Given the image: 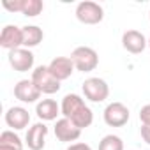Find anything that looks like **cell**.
I'll return each mask as SVG.
<instances>
[{"mask_svg": "<svg viewBox=\"0 0 150 150\" xmlns=\"http://www.w3.org/2000/svg\"><path fill=\"white\" fill-rule=\"evenodd\" d=\"M0 46L9 51L23 48V28L16 25H6L0 34Z\"/></svg>", "mask_w": 150, "mask_h": 150, "instance_id": "9c48e42d", "label": "cell"}, {"mask_svg": "<svg viewBox=\"0 0 150 150\" xmlns=\"http://www.w3.org/2000/svg\"><path fill=\"white\" fill-rule=\"evenodd\" d=\"M42 39H44V32L37 25L23 27V48H27V50L35 48L42 42Z\"/></svg>", "mask_w": 150, "mask_h": 150, "instance_id": "2e32d148", "label": "cell"}, {"mask_svg": "<svg viewBox=\"0 0 150 150\" xmlns=\"http://www.w3.org/2000/svg\"><path fill=\"white\" fill-rule=\"evenodd\" d=\"M0 150H23V141L14 131H4L0 134Z\"/></svg>", "mask_w": 150, "mask_h": 150, "instance_id": "e0dca14e", "label": "cell"}, {"mask_svg": "<svg viewBox=\"0 0 150 150\" xmlns=\"http://www.w3.org/2000/svg\"><path fill=\"white\" fill-rule=\"evenodd\" d=\"M34 62H35V57L27 48H18V50L9 51V64H11V67L16 72H28V71H32Z\"/></svg>", "mask_w": 150, "mask_h": 150, "instance_id": "52a82bcc", "label": "cell"}, {"mask_svg": "<svg viewBox=\"0 0 150 150\" xmlns=\"http://www.w3.org/2000/svg\"><path fill=\"white\" fill-rule=\"evenodd\" d=\"M74 124H76L81 131L83 129H87V127H90L92 125V122H94V111L88 108V106H83L76 115H74L72 118H71Z\"/></svg>", "mask_w": 150, "mask_h": 150, "instance_id": "ac0fdd59", "label": "cell"}, {"mask_svg": "<svg viewBox=\"0 0 150 150\" xmlns=\"http://www.w3.org/2000/svg\"><path fill=\"white\" fill-rule=\"evenodd\" d=\"M6 124L13 131H21L30 124V113L23 106H13L6 113Z\"/></svg>", "mask_w": 150, "mask_h": 150, "instance_id": "4fadbf2b", "label": "cell"}, {"mask_svg": "<svg viewBox=\"0 0 150 150\" xmlns=\"http://www.w3.org/2000/svg\"><path fill=\"white\" fill-rule=\"evenodd\" d=\"M46 136H48V127L44 122H37L32 127H28L25 143L30 150H42L46 145Z\"/></svg>", "mask_w": 150, "mask_h": 150, "instance_id": "30bf717a", "label": "cell"}, {"mask_svg": "<svg viewBox=\"0 0 150 150\" xmlns=\"http://www.w3.org/2000/svg\"><path fill=\"white\" fill-rule=\"evenodd\" d=\"M148 48H150V39H148Z\"/></svg>", "mask_w": 150, "mask_h": 150, "instance_id": "d4e9b609", "label": "cell"}, {"mask_svg": "<svg viewBox=\"0 0 150 150\" xmlns=\"http://www.w3.org/2000/svg\"><path fill=\"white\" fill-rule=\"evenodd\" d=\"M99 150H124V141L117 134H106L99 141Z\"/></svg>", "mask_w": 150, "mask_h": 150, "instance_id": "d6986e66", "label": "cell"}, {"mask_svg": "<svg viewBox=\"0 0 150 150\" xmlns=\"http://www.w3.org/2000/svg\"><path fill=\"white\" fill-rule=\"evenodd\" d=\"M122 46H124L125 51H129L132 55H138V53L145 51V48L148 46V41H146V37L141 32H138V30H127L122 35Z\"/></svg>", "mask_w": 150, "mask_h": 150, "instance_id": "8fae6325", "label": "cell"}, {"mask_svg": "<svg viewBox=\"0 0 150 150\" xmlns=\"http://www.w3.org/2000/svg\"><path fill=\"white\" fill-rule=\"evenodd\" d=\"M141 138L146 145H150V125H141Z\"/></svg>", "mask_w": 150, "mask_h": 150, "instance_id": "cb8c5ba5", "label": "cell"}, {"mask_svg": "<svg viewBox=\"0 0 150 150\" xmlns=\"http://www.w3.org/2000/svg\"><path fill=\"white\" fill-rule=\"evenodd\" d=\"M34 85L41 90V94H46V96H51V94H57L60 90V81L50 72L48 65H39L32 71V78Z\"/></svg>", "mask_w": 150, "mask_h": 150, "instance_id": "7a4b0ae2", "label": "cell"}, {"mask_svg": "<svg viewBox=\"0 0 150 150\" xmlns=\"http://www.w3.org/2000/svg\"><path fill=\"white\" fill-rule=\"evenodd\" d=\"M23 4H25V0H4L2 2L4 9H7L9 13H21Z\"/></svg>", "mask_w": 150, "mask_h": 150, "instance_id": "44dd1931", "label": "cell"}, {"mask_svg": "<svg viewBox=\"0 0 150 150\" xmlns=\"http://www.w3.org/2000/svg\"><path fill=\"white\" fill-rule=\"evenodd\" d=\"M148 18H150V11H148Z\"/></svg>", "mask_w": 150, "mask_h": 150, "instance_id": "484cf974", "label": "cell"}, {"mask_svg": "<svg viewBox=\"0 0 150 150\" xmlns=\"http://www.w3.org/2000/svg\"><path fill=\"white\" fill-rule=\"evenodd\" d=\"M103 117H104L106 125H110V127H124V125L129 122L131 113H129V108H127L125 104L115 101V103H110V104L104 108Z\"/></svg>", "mask_w": 150, "mask_h": 150, "instance_id": "277c9868", "label": "cell"}, {"mask_svg": "<svg viewBox=\"0 0 150 150\" xmlns=\"http://www.w3.org/2000/svg\"><path fill=\"white\" fill-rule=\"evenodd\" d=\"M67 150H92V146L88 143H83V141H78V143H72L69 145Z\"/></svg>", "mask_w": 150, "mask_h": 150, "instance_id": "603a6c76", "label": "cell"}, {"mask_svg": "<svg viewBox=\"0 0 150 150\" xmlns=\"http://www.w3.org/2000/svg\"><path fill=\"white\" fill-rule=\"evenodd\" d=\"M83 106H87V104H85V99H83L81 96H78V94H67V96L62 99L60 113H62L64 118H69V120H71Z\"/></svg>", "mask_w": 150, "mask_h": 150, "instance_id": "5bb4252c", "label": "cell"}, {"mask_svg": "<svg viewBox=\"0 0 150 150\" xmlns=\"http://www.w3.org/2000/svg\"><path fill=\"white\" fill-rule=\"evenodd\" d=\"M35 113L39 117V120L42 122H51V120H57L60 113V106L57 104L55 99H41L37 104H35Z\"/></svg>", "mask_w": 150, "mask_h": 150, "instance_id": "9a60e30c", "label": "cell"}, {"mask_svg": "<svg viewBox=\"0 0 150 150\" xmlns=\"http://www.w3.org/2000/svg\"><path fill=\"white\" fill-rule=\"evenodd\" d=\"M139 120L143 125H150V104H145L139 110Z\"/></svg>", "mask_w": 150, "mask_h": 150, "instance_id": "7402d4cb", "label": "cell"}, {"mask_svg": "<svg viewBox=\"0 0 150 150\" xmlns=\"http://www.w3.org/2000/svg\"><path fill=\"white\" fill-rule=\"evenodd\" d=\"M55 136H57L58 141H62V143H71V145H72V141L80 139L81 129L74 124L72 120L62 117V118H58L57 124H55Z\"/></svg>", "mask_w": 150, "mask_h": 150, "instance_id": "8992f818", "label": "cell"}, {"mask_svg": "<svg viewBox=\"0 0 150 150\" xmlns=\"http://www.w3.org/2000/svg\"><path fill=\"white\" fill-rule=\"evenodd\" d=\"M41 90L34 85L32 80H20L16 85H14V97L20 101V103H25V104H34L41 99Z\"/></svg>", "mask_w": 150, "mask_h": 150, "instance_id": "ba28073f", "label": "cell"}, {"mask_svg": "<svg viewBox=\"0 0 150 150\" xmlns=\"http://www.w3.org/2000/svg\"><path fill=\"white\" fill-rule=\"evenodd\" d=\"M48 69L58 81H64V80L71 78V74L74 72V64H72L71 57H55L48 64Z\"/></svg>", "mask_w": 150, "mask_h": 150, "instance_id": "7c38bea8", "label": "cell"}, {"mask_svg": "<svg viewBox=\"0 0 150 150\" xmlns=\"http://www.w3.org/2000/svg\"><path fill=\"white\" fill-rule=\"evenodd\" d=\"M83 94L90 103H103L110 96V87L103 78H87L83 81Z\"/></svg>", "mask_w": 150, "mask_h": 150, "instance_id": "5b68a950", "label": "cell"}, {"mask_svg": "<svg viewBox=\"0 0 150 150\" xmlns=\"http://www.w3.org/2000/svg\"><path fill=\"white\" fill-rule=\"evenodd\" d=\"M76 18L80 23L83 25H97L104 20V9L103 6H99L97 2H90V0H85V2H80L76 6Z\"/></svg>", "mask_w": 150, "mask_h": 150, "instance_id": "3957f363", "label": "cell"}, {"mask_svg": "<svg viewBox=\"0 0 150 150\" xmlns=\"http://www.w3.org/2000/svg\"><path fill=\"white\" fill-rule=\"evenodd\" d=\"M71 60L74 64V69L81 72H92L99 65V55L90 46H78L71 53Z\"/></svg>", "mask_w": 150, "mask_h": 150, "instance_id": "6da1fadb", "label": "cell"}, {"mask_svg": "<svg viewBox=\"0 0 150 150\" xmlns=\"http://www.w3.org/2000/svg\"><path fill=\"white\" fill-rule=\"evenodd\" d=\"M42 9H44V4L41 0H25L21 14H25L28 18H35V16H39L42 13Z\"/></svg>", "mask_w": 150, "mask_h": 150, "instance_id": "ffe728a7", "label": "cell"}]
</instances>
